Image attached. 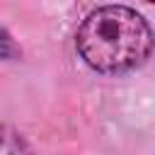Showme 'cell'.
I'll return each mask as SVG.
<instances>
[{"mask_svg":"<svg viewBox=\"0 0 155 155\" xmlns=\"http://www.w3.org/2000/svg\"><path fill=\"white\" fill-rule=\"evenodd\" d=\"M150 24L126 5H104L85 17L75 46L80 58L97 73L119 75L140 68L153 51Z\"/></svg>","mask_w":155,"mask_h":155,"instance_id":"6da1fadb","label":"cell"},{"mask_svg":"<svg viewBox=\"0 0 155 155\" xmlns=\"http://www.w3.org/2000/svg\"><path fill=\"white\" fill-rule=\"evenodd\" d=\"M0 155H34L31 145L10 126H0Z\"/></svg>","mask_w":155,"mask_h":155,"instance_id":"7a4b0ae2","label":"cell"},{"mask_svg":"<svg viewBox=\"0 0 155 155\" xmlns=\"http://www.w3.org/2000/svg\"><path fill=\"white\" fill-rule=\"evenodd\" d=\"M19 53V48H17V44L12 41V36L0 27V58H15Z\"/></svg>","mask_w":155,"mask_h":155,"instance_id":"3957f363","label":"cell"},{"mask_svg":"<svg viewBox=\"0 0 155 155\" xmlns=\"http://www.w3.org/2000/svg\"><path fill=\"white\" fill-rule=\"evenodd\" d=\"M148 2H155V0H148Z\"/></svg>","mask_w":155,"mask_h":155,"instance_id":"277c9868","label":"cell"}]
</instances>
